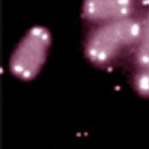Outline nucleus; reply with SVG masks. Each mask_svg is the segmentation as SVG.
I'll return each mask as SVG.
<instances>
[{"label": "nucleus", "mask_w": 149, "mask_h": 149, "mask_svg": "<svg viewBox=\"0 0 149 149\" xmlns=\"http://www.w3.org/2000/svg\"><path fill=\"white\" fill-rule=\"evenodd\" d=\"M141 29V24L131 17L104 23L88 38L86 56L96 65L110 62L126 48L137 44Z\"/></svg>", "instance_id": "nucleus-1"}, {"label": "nucleus", "mask_w": 149, "mask_h": 149, "mask_svg": "<svg viewBox=\"0 0 149 149\" xmlns=\"http://www.w3.org/2000/svg\"><path fill=\"white\" fill-rule=\"evenodd\" d=\"M50 40V34L46 28H32L12 55L10 61L12 73L22 80L33 79L45 62Z\"/></svg>", "instance_id": "nucleus-2"}, {"label": "nucleus", "mask_w": 149, "mask_h": 149, "mask_svg": "<svg viewBox=\"0 0 149 149\" xmlns=\"http://www.w3.org/2000/svg\"><path fill=\"white\" fill-rule=\"evenodd\" d=\"M133 0H84L83 15L95 22H110L130 17Z\"/></svg>", "instance_id": "nucleus-3"}, {"label": "nucleus", "mask_w": 149, "mask_h": 149, "mask_svg": "<svg viewBox=\"0 0 149 149\" xmlns=\"http://www.w3.org/2000/svg\"><path fill=\"white\" fill-rule=\"evenodd\" d=\"M136 61L142 70H149V11L141 24V34L137 42Z\"/></svg>", "instance_id": "nucleus-4"}]
</instances>
